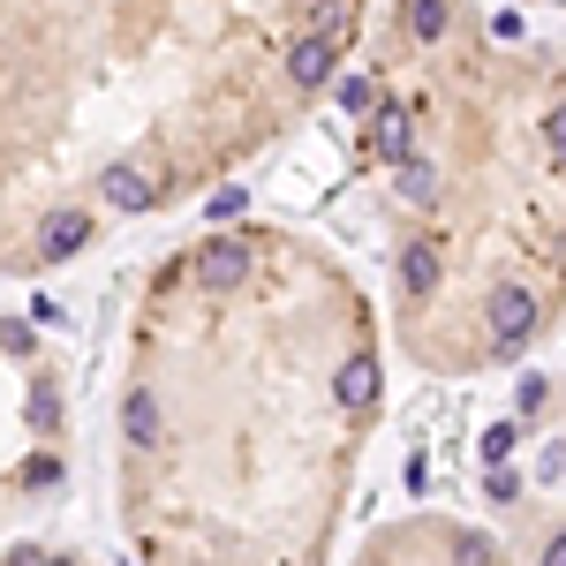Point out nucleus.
<instances>
[{
  "instance_id": "obj_1",
  "label": "nucleus",
  "mask_w": 566,
  "mask_h": 566,
  "mask_svg": "<svg viewBox=\"0 0 566 566\" xmlns=\"http://www.w3.org/2000/svg\"><path fill=\"white\" fill-rule=\"evenodd\" d=\"M378 416L386 317L363 280L303 227H205L129 303L114 528L136 559H325Z\"/></svg>"
},
{
  "instance_id": "obj_2",
  "label": "nucleus",
  "mask_w": 566,
  "mask_h": 566,
  "mask_svg": "<svg viewBox=\"0 0 566 566\" xmlns=\"http://www.w3.org/2000/svg\"><path fill=\"white\" fill-rule=\"evenodd\" d=\"M370 0H0V280L197 205L310 122Z\"/></svg>"
},
{
  "instance_id": "obj_3",
  "label": "nucleus",
  "mask_w": 566,
  "mask_h": 566,
  "mask_svg": "<svg viewBox=\"0 0 566 566\" xmlns=\"http://www.w3.org/2000/svg\"><path fill=\"white\" fill-rule=\"evenodd\" d=\"M386 325L423 378H499L566 325V61L483 0H386L355 84Z\"/></svg>"
},
{
  "instance_id": "obj_4",
  "label": "nucleus",
  "mask_w": 566,
  "mask_h": 566,
  "mask_svg": "<svg viewBox=\"0 0 566 566\" xmlns=\"http://www.w3.org/2000/svg\"><path fill=\"white\" fill-rule=\"evenodd\" d=\"M69 476H76L69 370L39 325L0 310V536L53 514Z\"/></svg>"
},
{
  "instance_id": "obj_5",
  "label": "nucleus",
  "mask_w": 566,
  "mask_h": 566,
  "mask_svg": "<svg viewBox=\"0 0 566 566\" xmlns=\"http://www.w3.org/2000/svg\"><path fill=\"white\" fill-rule=\"evenodd\" d=\"M506 559L514 544L499 528H476V522H453V514H408L392 528H370L363 536V559Z\"/></svg>"
},
{
  "instance_id": "obj_6",
  "label": "nucleus",
  "mask_w": 566,
  "mask_h": 566,
  "mask_svg": "<svg viewBox=\"0 0 566 566\" xmlns=\"http://www.w3.org/2000/svg\"><path fill=\"white\" fill-rule=\"evenodd\" d=\"M536 8H566V0H536Z\"/></svg>"
}]
</instances>
